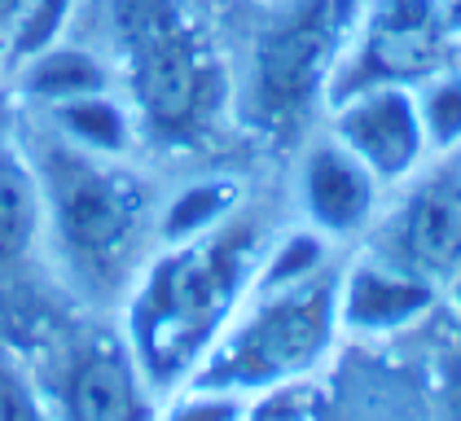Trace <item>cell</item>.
I'll return each instance as SVG.
<instances>
[{"mask_svg":"<svg viewBox=\"0 0 461 421\" xmlns=\"http://www.w3.org/2000/svg\"><path fill=\"white\" fill-rule=\"evenodd\" d=\"M23 67V79H18V93L36 110H49V105L75 102V97H93V93H110L114 88V75H110V62L102 58L97 44H49L44 53L18 62Z\"/></svg>","mask_w":461,"mask_h":421,"instance_id":"cell-13","label":"cell"},{"mask_svg":"<svg viewBox=\"0 0 461 421\" xmlns=\"http://www.w3.org/2000/svg\"><path fill=\"white\" fill-rule=\"evenodd\" d=\"M444 303L453 308V316H461V273L448 281V285H444Z\"/></svg>","mask_w":461,"mask_h":421,"instance_id":"cell-22","label":"cell"},{"mask_svg":"<svg viewBox=\"0 0 461 421\" xmlns=\"http://www.w3.org/2000/svg\"><path fill=\"white\" fill-rule=\"evenodd\" d=\"M79 0H27V9L14 18V27L5 31V49L14 62H27L44 53L49 44H58L75 18Z\"/></svg>","mask_w":461,"mask_h":421,"instance_id":"cell-17","label":"cell"},{"mask_svg":"<svg viewBox=\"0 0 461 421\" xmlns=\"http://www.w3.org/2000/svg\"><path fill=\"white\" fill-rule=\"evenodd\" d=\"M444 395H448V417L461 421V355L448 364V386H444Z\"/></svg>","mask_w":461,"mask_h":421,"instance_id":"cell-20","label":"cell"},{"mask_svg":"<svg viewBox=\"0 0 461 421\" xmlns=\"http://www.w3.org/2000/svg\"><path fill=\"white\" fill-rule=\"evenodd\" d=\"M49 360L27 364L53 421H154L163 395L128 347L123 329L71 325L49 338Z\"/></svg>","mask_w":461,"mask_h":421,"instance_id":"cell-6","label":"cell"},{"mask_svg":"<svg viewBox=\"0 0 461 421\" xmlns=\"http://www.w3.org/2000/svg\"><path fill=\"white\" fill-rule=\"evenodd\" d=\"M457 35L461 22L444 0H365L334 97L374 84L413 88L422 75L457 62Z\"/></svg>","mask_w":461,"mask_h":421,"instance_id":"cell-7","label":"cell"},{"mask_svg":"<svg viewBox=\"0 0 461 421\" xmlns=\"http://www.w3.org/2000/svg\"><path fill=\"white\" fill-rule=\"evenodd\" d=\"M40 119L67 137L79 149H93V154H110V158H128L141 137H137V123H132V110L123 105V97L110 88V93H93V97H75V102L49 105L40 110Z\"/></svg>","mask_w":461,"mask_h":421,"instance_id":"cell-14","label":"cell"},{"mask_svg":"<svg viewBox=\"0 0 461 421\" xmlns=\"http://www.w3.org/2000/svg\"><path fill=\"white\" fill-rule=\"evenodd\" d=\"M365 0H264L233 62V128L299 149L334 102Z\"/></svg>","mask_w":461,"mask_h":421,"instance_id":"cell-4","label":"cell"},{"mask_svg":"<svg viewBox=\"0 0 461 421\" xmlns=\"http://www.w3.org/2000/svg\"><path fill=\"white\" fill-rule=\"evenodd\" d=\"M0 421H53L36 373L14 351H0Z\"/></svg>","mask_w":461,"mask_h":421,"instance_id":"cell-18","label":"cell"},{"mask_svg":"<svg viewBox=\"0 0 461 421\" xmlns=\"http://www.w3.org/2000/svg\"><path fill=\"white\" fill-rule=\"evenodd\" d=\"M273 233L277 228L242 202L224 224L189 242L154 246L145 259L119 303V329L163 399L189 386L224 325L242 308Z\"/></svg>","mask_w":461,"mask_h":421,"instance_id":"cell-2","label":"cell"},{"mask_svg":"<svg viewBox=\"0 0 461 421\" xmlns=\"http://www.w3.org/2000/svg\"><path fill=\"white\" fill-rule=\"evenodd\" d=\"M453 163H457V175H461V154H453Z\"/></svg>","mask_w":461,"mask_h":421,"instance_id":"cell-24","label":"cell"},{"mask_svg":"<svg viewBox=\"0 0 461 421\" xmlns=\"http://www.w3.org/2000/svg\"><path fill=\"white\" fill-rule=\"evenodd\" d=\"M413 102H418L430 158L461 154V62H448V67L422 75L413 84Z\"/></svg>","mask_w":461,"mask_h":421,"instance_id":"cell-16","label":"cell"},{"mask_svg":"<svg viewBox=\"0 0 461 421\" xmlns=\"http://www.w3.org/2000/svg\"><path fill=\"white\" fill-rule=\"evenodd\" d=\"M250 399L224 395V390H203V386H185L176 395H167L158 404L154 421H247Z\"/></svg>","mask_w":461,"mask_h":421,"instance_id":"cell-19","label":"cell"},{"mask_svg":"<svg viewBox=\"0 0 461 421\" xmlns=\"http://www.w3.org/2000/svg\"><path fill=\"white\" fill-rule=\"evenodd\" d=\"M321 128L339 145H348L378 175V184L387 193L400 189L404 180H413L430 163L418 102H413V88H404V84H374V88H356V93L334 97Z\"/></svg>","mask_w":461,"mask_h":421,"instance_id":"cell-10","label":"cell"},{"mask_svg":"<svg viewBox=\"0 0 461 421\" xmlns=\"http://www.w3.org/2000/svg\"><path fill=\"white\" fill-rule=\"evenodd\" d=\"M44 242V202L23 137L0 132V277L18 273Z\"/></svg>","mask_w":461,"mask_h":421,"instance_id":"cell-12","label":"cell"},{"mask_svg":"<svg viewBox=\"0 0 461 421\" xmlns=\"http://www.w3.org/2000/svg\"><path fill=\"white\" fill-rule=\"evenodd\" d=\"M40 180L44 242L53 246L62 277L88 303H123L145 259L154 255L158 198L128 158L79 149L44 119L23 132Z\"/></svg>","mask_w":461,"mask_h":421,"instance_id":"cell-3","label":"cell"},{"mask_svg":"<svg viewBox=\"0 0 461 421\" xmlns=\"http://www.w3.org/2000/svg\"><path fill=\"white\" fill-rule=\"evenodd\" d=\"M242 202H247V189L233 175H198V180L180 184L167 202H158L154 237H158V246L189 242L215 224H224Z\"/></svg>","mask_w":461,"mask_h":421,"instance_id":"cell-15","label":"cell"},{"mask_svg":"<svg viewBox=\"0 0 461 421\" xmlns=\"http://www.w3.org/2000/svg\"><path fill=\"white\" fill-rule=\"evenodd\" d=\"M339 264L285 285H250L242 308L224 325L189 386L224 390L238 399H264L321 373V364L343 338Z\"/></svg>","mask_w":461,"mask_h":421,"instance_id":"cell-5","label":"cell"},{"mask_svg":"<svg viewBox=\"0 0 461 421\" xmlns=\"http://www.w3.org/2000/svg\"><path fill=\"white\" fill-rule=\"evenodd\" d=\"M27 9V0H0V40H5V31L14 27V18Z\"/></svg>","mask_w":461,"mask_h":421,"instance_id":"cell-21","label":"cell"},{"mask_svg":"<svg viewBox=\"0 0 461 421\" xmlns=\"http://www.w3.org/2000/svg\"><path fill=\"white\" fill-rule=\"evenodd\" d=\"M444 4H448V9L457 13V22H461V0H444Z\"/></svg>","mask_w":461,"mask_h":421,"instance_id":"cell-23","label":"cell"},{"mask_svg":"<svg viewBox=\"0 0 461 421\" xmlns=\"http://www.w3.org/2000/svg\"><path fill=\"white\" fill-rule=\"evenodd\" d=\"M360 246L435 281L439 290L461 273V175L453 158H430L413 180L391 189L374 233Z\"/></svg>","mask_w":461,"mask_h":421,"instance_id":"cell-8","label":"cell"},{"mask_svg":"<svg viewBox=\"0 0 461 421\" xmlns=\"http://www.w3.org/2000/svg\"><path fill=\"white\" fill-rule=\"evenodd\" d=\"M444 303L435 281L418 277L378 250L360 246L339 264V325L343 338H395L418 329Z\"/></svg>","mask_w":461,"mask_h":421,"instance_id":"cell-11","label":"cell"},{"mask_svg":"<svg viewBox=\"0 0 461 421\" xmlns=\"http://www.w3.org/2000/svg\"><path fill=\"white\" fill-rule=\"evenodd\" d=\"M97 27L145 145L203 154L233 128V58L194 0H97Z\"/></svg>","mask_w":461,"mask_h":421,"instance_id":"cell-1","label":"cell"},{"mask_svg":"<svg viewBox=\"0 0 461 421\" xmlns=\"http://www.w3.org/2000/svg\"><path fill=\"white\" fill-rule=\"evenodd\" d=\"M290 193H294L299 224H308L312 233H321L339 250L365 242L383 215V202H387V189L378 184V175L325 128H317L294 149Z\"/></svg>","mask_w":461,"mask_h":421,"instance_id":"cell-9","label":"cell"}]
</instances>
